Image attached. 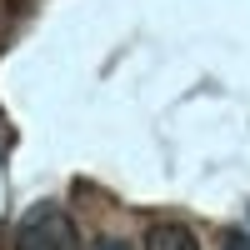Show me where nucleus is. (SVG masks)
<instances>
[{"mask_svg":"<svg viewBox=\"0 0 250 250\" xmlns=\"http://www.w3.org/2000/svg\"><path fill=\"white\" fill-rule=\"evenodd\" d=\"M95 250H125V240H110L105 235V240H95Z\"/></svg>","mask_w":250,"mask_h":250,"instance_id":"obj_4","label":"nucleus"},{"mask_svg":"<svg viewBox=\"0 0 250 250\" xmlns=\"http://www.w3.org/2000/svg\"><path fill=\"white\" fill-rule=\"evenodd\" d=\"M225 250H250V225H245V230H230V235H225Z\"/></svg>","mask_w":250,"mask_h":250,"instance_id":"obj_3","label":"nucleus"},{"mask_svg":"<svg viewBox=\"0 0 250 250\" xmlns=\"http://www.w3.org/2000/svg\"><path fill=\"white\" fill-rule=\"evenodd\" d=\"M145 250H200V245H195V235L185 225H155L145 235Z\"/></svg>","mask_w":250,"mask_h":250,"instance_id":"obj_2","label":"nucleus"},{"mask_svg":"<svg viewBox=\"0 0 250 250\" xmlns=\"http://www.w3.org/2000/svg\"><path fill=\"white\" fill-rule=\"evenodd\" d=\"M15 250H80L75 220L60 210V205L40 200L25 210V220L15 225Z\"/></svg>","mask_w":250,"mask_h":250,"instance_id":"obj_1","label":"nucleus"}]
</instances>
